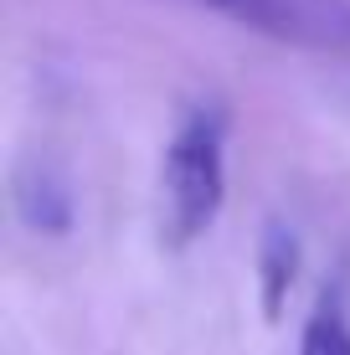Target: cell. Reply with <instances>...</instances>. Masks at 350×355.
I'll return each instance as SVG.
<instances>
[{
	"instance_id": "2",
	"label": "cell",
	"mask_w": 350,
	"mask_h": 355,
	"mask_svg": "<svg viewBox=\"0 0 350 355\" xmlns=\"http://www.w3.org/2000/svg\"><path fill=\"white\" fill-rule=\"evenodd\" d=\"M283 46L304 52H350V0H201Z\"/></svg>"
},
{
	"instance_id": "3",
	"label": "cell",
	"mask_w": 350,
	"mask_h": 355,
	"mask_svg": "<svg viewBox=\"0 0 350 355\" xmlns=\"http://www.w3.org/2000/svg\"><path fill=\"white\" fill-rule=\"evenodd\" d=\"M294 273H299V237L283 222H268L258 242V278H263V314L268 320H279L288 288H294Z\"/></svg>"
},
{
	"instance_id": "1",
	"label": "cell",
	"mask_w": 350,
	"mask_h": 355,
	"mask_svg": "<svg viewBox=\"0 0 350 355\" xmlns=\"http://www.w3.org/2000/svg\"><path fill=\"white\" fill-rule=\"evenodd\" d=\"M227 201V108L201 98L180 114L165 144V242L191 248L207 237Z\"/></svg>"
},
{
	"instance_id": "4",
	"label": "cell",
	"mask_w": 350,
	"mask_h": 355,
	"mask_svg": "<svg viewBox=\"0 0 350 355\" xmlns=\"http://www.w3.org/2000/svg\"><path fill=\"white\" fill-rule=\"evenodd\" d=\"M16 201H21L26 227H36V232H62L67 216H72V196H67L62 180H52V175H26L16 186Z\"/></svg>"
},
{
	"instance_id": "5",
	"label": "cell",
	"mask_w": 350,
	"mask_h": 355,
	"mask_svg": "<svg viewBox=\"0 0 350 355\" xmlns=\"http://www.w3.org/2000/svg\"><path fill=\"white\" fill-rule=\"evenodd\" d=\"M299 355H350V320L335 293H320V304L309 309L304 335H299Z\"/></svg>"
}]
</instances>
